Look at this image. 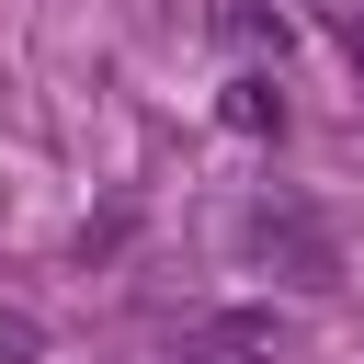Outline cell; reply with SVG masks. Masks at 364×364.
I'll use <instances>...</instances> for the list:
<instances>
[{
	"label": "cell",
	"mask_w": 364,
	"mask_h": 364,
	"mask_svg": "<svg viewBox=\"0 0 364 364\" xmlns=\"http://www.w3.org/2000/svg\"><path fill=\"white\" fill-rule=\"evenodd\" d=\"M171 364H205V353H171Z\"/></svg>",
	"instance_id": "obj_7"
},
{
	"label": "cell",
	"mask_w": 364,
	"mask_h": 364,
	"mask_svg": "<svg viewBox=\"0 0 364 364\" xmlns=\"http://www.w3.org/2000/svg\"><path fill=\"white\" fill-rule=\"evenodd\" d=\"M228 125H250V136H262V125H284V91H273L262 68H239V80H228Z\"/></svg>",
	"instance_id": "obj_2"
},
{
	"label": "cell",
	"mask_w": 364,
	"mask_h": 364,
	"mask_svg": "<svg viewBox=\"0 0 364 364\" xmlns=\"http://www.w3.org/2000/svg\"><path fill=\"white\" fill-rule=\"evenodd\" d=\"M216 341H228V353H284V318H273V307H228Z\"/></svg>",
	"instance_id": "obj_3"
},
{
	"label": "cell",
	"mask_w": 364,
	"mask_h": 364,
	"mask_svg": "<svg viewBox=\"0 0 364 364\" xmlns=\"http://www.w3.org/2000/svg\"><path fill=\"white\" fill-rule=\"evenodd\" d=\"M0 353H11V364L46 353V318H34V307H0Z\"/></svg>",
	"instance_id": "obj_5"
},
{
	"label": "cell",
	"mask_w": 364,
	"mask_h": 364,
	"mask_svg": "<svg viewBox=\"0 0 364 364\" xmlns=\"http://www.w3.org/2000/svg\"><path fill=\"white\" fill-rule=\"evenodd\" d=\"M353 68H364V11H353Z\"/></svg>",
	"instance_id": "obj_6"
},
{
	"label": "cell",
	"mask_w": 364,
	"mask_h": 364,
	"mask_svg": "<svg viewBox=\"0 0 364 364\" xmlns=\"http://www.w3.org/2000/svg\"><path fill=\"white\" fill-rule=\"evenodd\" d=\"M228 34H239V46H273V57L296 46V23H284V11H262V0H239V11H228Z\"/></svg>",
	"instance_id": "obj_4"
},
{
	"label": "cell",
	"mask_w": 364,
	"mask_h": 364,
	"mask_svg": "<svg viewBox=\"0 0 364 364\" xmlns=\"http://www.w3.org/2000/svg\"><path fill=\"white\" fill-rule=\"evenodd\" d=\"M250 250L262 262H284L296 284H341V250H330V228L296 205V193H273V205H250Z\"/></svg>",
	"instance_id": "obj_1"
}]
</instances>
